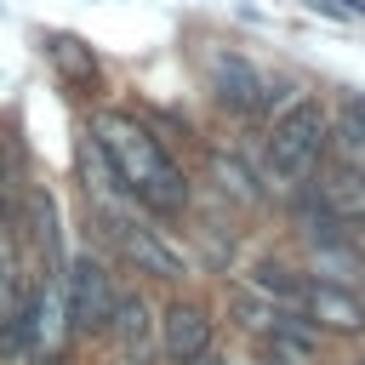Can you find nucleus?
I'll return each mask as SVG.
<instances>
[{
	"instance_id": "obj_1",
	"label": "nucleus",
	"mask_w": 365,
	"mask_h": 365,
	"mask_svg": "<svg viewBox=\"0 0 365 365\" xmlns=\"http://www.w3.org/2000/svg\"><path fill=\"white\" fill-rule=\"evenodd\" d=\"M91 137L103 143V154L114 160L125 194H131L148 217L171 222V217H182V211L194 205L188 171L171 160V148L154 137V125H143V120L125 114V108H97V114H91Z\"/></svg>"
},
{
	"instance_id": "obj_2",
	"label": "nucleus",
	"mask_w": 365,
	"mask_h": 365,
	"mask_svg": "<svg viewBox=\"0 0 365 365\" xmlns=\"http://www.w3.org/2000/svg\"><path fill=\"white\" fill-rule=\"evenodd\" d=\"M331 154V114L314 103V97H291L274 120H268V137H262V182L285 188V194H302L319 171V160Z\"/></svg>"
},
{
	"instance_id": "obj_3",
	"label": "nucleus",
	"mask_w": 365,
	"mask_h": 365,
	"mask_svg": "<svg viewBox=\"0 0 365 365\" xmlns=\"http://www.w3.org/2000/svg\"><path fill=\"white\" fill-rule=\"evenodd\" d=\"M205 91L217 97V108H228L234 120H274L291 97H302V91H291V86H274L251 57H240V51H205Z\"/></svg>"
},
{
	"instance_id": "obj_4",
	"label": "nucleus",
	"mask_w": 365,
	"mask_h": 365,
	"mask_svg": "<svg viewBox=\"0 0 365 365\" xmlns=\"http://www.w3.org/2000/svg\"><path fill=\"white\" fill-rule=\"evenodd\" d=\"M160 217H148L143 205H125V211H103V234L114 240V251H120V262H131L137 274H148V279H165V285H177V279H188V257L154 228Z\"/></svg>"
},
{
	"instance_id": "obj_5",
	"label": "nucleus",
	"mask_w": 365,
	"mask_h": 365,
	"mask_svg": "<svg viewBox=\"0 0 365 365\" xmlns=\"http://www.w3.org/2000/svg\"><path fill=\"white\" fill-rule=\"evenodd\" d=\"M63 297H68V325L80 336H108V319H114V302H120V285H114V268L91 251L68 257L63 268Z\"/></svg>"
},
{
	"instance_id": "obj_6",
	"label": "nucleus",
	"mask_w": 365,
	"mask_h": 365,
	"mask_svg": "<svg viewBox=\"0 0 365 365\" xmlns=\"http://www.w3.org/2000/svg\"><path fill=\"white\" fill-rule=\"evenodd\" d=\"M325 336H342V342H359L365 336V291L342 285V279H308L302 302H297Z\"/></svg>"
},
{
	"instance_id": "obj_7",
	"label": "nucleus",
	"mask_w": 365,
	"mask_h": 365,
	"mask_svg": "<svg viewBox=\"0 0 365 365\" xmlns=\"http://www.w3.org/2000/svg\"><path fill=\"white\" fill-rule=\"evenodd\" d=\"M108 342L120 348L125 365H148L160 354V314L143 291H120L114 302V319H108Z\"/></svg>"
},
{
	"instance_id": "obj_8",
	"label": "nucleus",
	"mask_w": 365,
	"mask_h": 365,
	"mask_svg": "<svg viewBox=\"0 0 365 365\" xmlns=\"http://www.w3.org/2000/svg\"><path fill=\"white\" fill-rule=\"evenodd\" d=\"M205 348H217V319H211V308L194 302V297L165 302V314H160V354H165L171 365H182V359H194V354H205Z\"/></svg>"
},
{
	"instance_id": "obj_9",
	"label": "nucleus",
	"mask_w": 365,
	"mask_h": 365,
	"mask_svg": "<svg viewBox=\"0 0 365 365\" xmlns=\"http://www.w3.org/2000/svg\"><path fill=\"white\" fill-rule=\"evenodd\" d=\"M314 194H319L342 222H365V165H359V160L325 154L319 171H314Z\"/></svg>"
},
{
	"instance_id": "obj_10",
	"label": "nucleus",
	"mask_w": 365,
	"mask_h": 365,
	"mask_svg": "<svg viewBox=\"0 0 365 365\" xmlns=\"http://www.w3.org/2000/svg\"><path fill=\"white\" fill-rule=\"evenodd\" d=\"M23 205H29V240H34V251H40V268H46V274H63L68 257H63V222H57L51 188L34 182V188L23 194Z\"/></svg>"
},
{
	"instance_id": "obj_11",
	"label": "nucleus",
	"mask_w": 365,
	"mask_h": 365,
	"mask_svg": "<svg viewBox=\"0 0 365 365\" xmlns=\"http://www.w3.org/2000/svg\"><path fill=\"white\" fill-rule=\"evenodd\" d=\"M211 177H217V194L228 200V205H245V211H257L262 200H268V182H262V171H251L245 165V154H228V148H211Z\"/></svg>"
},
{
	"instance_id": "obj_12",
	"label": "nucleus",
	"mask_w": 365,
	"mask_h": 365,
	"mask_svg": "<svg viewBox=\"0 0 365 365\" xmlns=\"http://www.w3.org/2000/svg\"><path fill=\"white\" fill-rule=\"evenodd\" d=\"M245 291H251V297H262V302H274V308H297V302H302V291H308V274H297L291 262L257 257V262L245 268Z\"/></svg>"
},
{
	"instance_id": "obj_13",
	"label": "nucleus",
	"mask_w": 365,
	"mask_h": 365,
	"mask_svg": "<svg viewBox=\"0 0 365 365\" xmlns=\"http://www.w3.org/2000/svg\"><path fill=\"white\" fill-rule=\"evenodd\" d=\"M46 57L74 91H97L103 86V68H97V57H91V46L80 34H46Z\"/></svg>"
},
{
	"instance_id": "obj_14",
	"label": "nucleus",
	"mask_w": 365,
	"mask_h": 365,
	"mask_svg": "<svg viewBox=\"0 0 365 365\" xmlns=\"http://www.w3.org/2000/svg\"><path fill=\"white\" fill-rule=\"evenodd\" d=\"M325 11H342V17H365V0H319Z\"/></svg>"
},
{
	"instance_id": "obj_15",
	"label": "nucleus",
	"mask_w": 365,
	"mask_h": 365,
	"mask_svg": "<svg viewBox=\"0 0 365 365\" xmlns=\"http://www.w3.org/2000/svg\"><path fill=\"white\" fill-rule=\"evenodd\" d=\"M29 365H68V354H63V348H40Z\"/></svg>"
},
{
	"instance_id": "obj_16",
	"label": "nucleus",
	"mask_w": 365,
	"mask_h": 365,
	"mask_svg": "<svg viewBox=\"0 0 365 365\" xmlns=\"http://www.w3.org/2000/svg\"><path fill=\"white\" fill-rule=\"evenodd\" d=\"M182 365H228V354H217V348H205V354H194V359H182Z\"/></svg>"
},
{
	"instance_id": "obj_17",
	"label": "nucleus",
	"mask_w": 365,
	"mask_h": 365,
	"mask_svg": "<svg viewBox=\"0 0 365 365\" xmlns=\"http://www.w3.org/2000/svg\"><path fill=\"white\" fill-rule=\"evenodd\" d=\"M354 365H365V348H359V354H354Z\"/></svg>"
},
{
	"instance_id": "obj_18",
	"label": "nucleus",
	"mask_w": 365,
	"mask_h": 365,
	"mask_svg": "<svg viewBox=\"0 0 365 365\" xmlns=\"http://www.w3.org/2000/svg\"><path fill=\"white\" fill-rule=\"evenodd\" d=\"M228 365H251V359H228Z\"/></svg>"
}]
</instances>
